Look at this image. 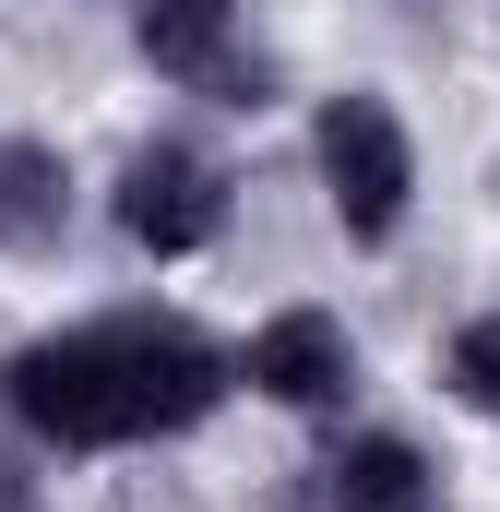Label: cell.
I'll use <instances>...</instances> for the list:
<instances>
[{"instance_id":"6da1fadb","label":"cell","mask_w":500,"mask_h":512,"mask_svg":"<svg viewBox=\"0 0 500 512\" xmlns=\"http://www.w3.org/2000/svg\"><path fill=\"white\" fill-rule=\"evenodd\" d=\"M239 382V358L179 322V310H108L72 334H36L0 358V417L48 453H131V441H179L203 429Z\"/></svg>"},{"instance_id":"7a4b0ae2","label":"cell","mask_w":500,"mask_h":512,"mask_svg":"<svg viewBox=\"0 0 500 512\" xmlns=\"http://www.w3.org/2000/svg\"><path fill=\"white\" fill-rule=\"evenodd\" d=\"M310 167H322V203H334V227L381 251L393 227H405V203H417V143L393 120V96H322V120H310Z\"/></svg>"},{"instance_id":"3957f363","label":"cell","mask_w":500,"mask_h":512,"mask_svg":"<svg viewBox=\"0 0 500 512\" xmlns=\"http://www.w3.org/2000/svg\"><path fill=\"white\" fill-rule=\"evenodd\" d=\"M131 48L203 108H274V60L239 36V0H131Z\"/></svg>"},{"instance_id":"277c9868","label":"cell","mask_w":500,"mask_h":512,"mask_svg":"<svg viewBox=\"0 0 500 512\" xmlns=\"http://www.w3.org/2000/svg\"><path fill=\"white\" fill-rule=\"evenodd\" d=\"M227 227V167L215 155H191V143H143L120 167V239L155 262H191L203 239Z\"/></svg>"},{"instance_id":"5b68a950","label":"cell","mask_w":500,"mask_h":512,"mask_svg":"<svg viewBox=\"0 0 500 512\" xmlns=\"http://www.w3.org/2000/svg\"><path fill=\"white\" fill-rule=\"evenodd\" d=\"M239 382L262 393V405H286V417H334V405L358 393V346H346L334 310H274L239 346Z\"/></svg>"},{"instance_id":"8992f818","label":"cell","mask_w":500,"mask_h":512,"mask_svg":"<svg viewBox=\"0 0 500 512\" xmlns=\"http://www.w3.org/2000/svg\"><path fill=\"white\" fill-rule=\"evenodd\" d=\"M322 512H441V477H429L417 441L370 429V441H346V453L322 465Z\"/></svg>"},{"instance_id":"52a82bcc","label":"cell","mask_w":500,"mask_h":512,"mask_svg":"<svg viewBox=\"0 0 500 512\" xmlns=\"http://www.w3.org/2000/svg\"><path fill=\"white\" fill-rule=\"evenodd\" d=\"M60 227H72V167H60V143H36V131H0V239L48 251Z\"/></svg>"},{"instance_id":"ba28073f","label":"cell","mask_w":500,"mask_h":512,"mask_svg":"<svg viewBox=\"0 0 500 512\" xmlns=\"http://www.w3.org/2000/svg\"><path fill=\"white\" fill-rule=\"evenodd\" d=\"M441 382L465 393L477 417H500V310H477V322H453V346H441Z\"/></svg>"},{"instance_id":"9c48e42d","label":"cell","mask_w":500,"mask_h":512,"mask_svg":"<svg viewBox=\"0 0 500 512\" xmlns=\"http://www.w3.org/2000/svg\"><path fill=\"white\" fill-rule=\"evenodd\" d=\"M0 512H36V501H24V465H0Z\"/></svg>"}]
</instances>
